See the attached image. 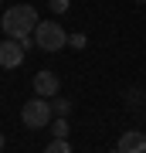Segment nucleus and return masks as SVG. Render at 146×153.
<instances>
[{
  "label": "nucleus",
  "mask_w": 146,
  "mask_h": 153,
  "mask_svg": "<svg viewBox=\"0 0 146 153\" xmlns=\"http://www.w3.org/2000/svg\"><path fill=\"white\" fill-rule=\"evenodd\" d=\"M68 7H71V0H51V10L54 14H65Z\"/></svg>",
  "instance_id": "9d476101"
},
{
  "label": "nucleus",
  "mask_w": 146,
  "mask_h": 153,
  "mask_svg": "<svg viewBox=\"0 0 146 153\" xmlns=\"http://www.w3.org/2000/svg\"><path fill=\"white\" fill-rule=\"evenodd\" d=\"M68 44H71V48H85V34H71Z\"/></svg>",
  "instance_id": "9b49d317"
},
{
  "label": "nucleus",
  "mask_w": 146,
  "mask_h": 153,
  "mask_svg": "<svg viewBox=\"0 0 146 153\" xmlns=\"http://www.w3.org/2000/svg\"><path fill=\"white\" fill-rule=\"evenodd\" d=\"M112 153H119V150H112Z\"/></svg>",
  "instance_id": "ddd939ff"
},
{
  "label": "nucleus",
  "mask_w": 146,
  "mask_h": 153,
  "mask_svg": "<svg viewBox=\"0 0 146 153\" xmlns=\"http://www.w3.org/2000/svg\"><path fill=\"white\" fill-rule=\"evenodd\" d=\"M0 4H4V0H0Z\"/></svg>",
  "instance_id": "4468645a"
},
{
  "label": "nucleus",
  "mask_w": 146,
  "mask_h": 153,
  "mask_svg": "<svg viewBox=\"0 0 146 153\" xmlns=\"http://www.w3.org/2000/svg\"><path fill=\"white\" fill-rule=\"evenodd\" d=\"M21 119H24L27 129H44V126H51V123H54V109H51V102H48V99L34 95L31 102H24Z\"/></svg>",
  "instance_id": "f03ea898"
},
{
  "label": "nucleus",
  "mask_w": 146,
  "mask_h": 153,
  "mask_svg": "<svg viewBox=\"0 0 146 153\" xmlns=\"http://www.w3.org/2000/svg\"><path fill=\"white\" fill-rule=\"evenodd\" d=\"M44 153H71V146H68V140H51L44 146Z\"/></svg>",
  "instance_id": "6e6552de"
},
{
  "label": "nucleus",
  "mask_w": 146,
  "mask_h": 153,
  "mask_svg": "<svg viewBox=\"0 0 146 153\" xmlns=\"http://www.w3.org/2000/svg\"><path fill=\"white\" fill-rule=\"evenodd\" d=\"M51 109H54V116H58V119H68L71 102H68V99H61V95H54V99H51Z\"/></svg>",
  "instance_id": "0eeeda50"
},
{
  "label": "nucleus",
  "mask_w": 146,
  "mask_h": 153,
  "mask_svg": "<svg viewBox=\"0 0 146 153\" xmlns=\"http://www.w3.org/2000/svg\"><path fill=\"white\" fill-rule=\"evenodd\" d=\"M34 92L41 99H54L58 95V75H54V71H38V75H34Z\"/></svg>",
  "instance_id": "39448f33"
},
{
  "label": "nucleus",
  "mask_w": 146,
  "mask_h": 153,
  "mask_svg": "<svg viewBox=\"0 0 146 153\" xmlns=\"http://www.w3.org/2000/svg\"><path fill=\"white\" fill-rule=\"evenodd\" d=\"M38 10H34L31 4H14V7H7V14L0 17V27H4L7 38H14V41H21V38H31L34 31H38Z\"/></svg>",
  "instance_id": "f257e3e1"
},
{
  "label": "nucleus",
  "mask_w": 146,
  "mask_h": 153,
  "mask_svg": "<svg viewBox=\"0 0 146 153\" xmlns=\"http://www.w3.org/2000/svg\"><path fill=\"white\" fill-rule=\"evenodd\" d=\"M34 41H38V48L41 51H61L68 44V34L61 24H54V21H41L38 24V31H34Z\"/></svg>",
  "instance_id": "7ed1b4c3"
},
{
  "label": "nucleus",
  "mask_w": 146,
  "mask_h": 153,
  "mask_svg": "<svg viewBox=\"0 0 146 153\" xmlns=\"http://www.w3.org/2000/svg\"><path fill=\"white\" fill-rule=\"evenodd\" d=\"M0 150H4V133H0Z\"/></svg>",
  "instance_id": "f8f14e48"
},
{
  "label": "nucleus",
  "mask_w": 146,
  "mask_h": 153,
  "mask_svg": "<svg viewBox=\"0 0 146 153\" xmlns=\"http://www.w3.org/2000/svg\"><path fill=\"white\" fill-rule=\"evenodd\" d=\"M51 133H54V140H65L68 136V119H54L51 123Z\"/></svg>",
  "instance_id": "1a4fd4ad"
},
{
  "label": "nucleus",
  "mask_w": 146,
  "mask_h": 153,
  "mask_svg": "<svg viewBox=\"0 0 146 153\" xmlns=\"http://www.w3.org/2000/svg\"><path fill=\"white\" fill-rule=\"evenodd\" d=\"M119 153H146V133L129 129L119 136Z\"/></svg>",
  "instance_id": "423d86ee"
},
{
  "label": "nucleus",
  "mask_w": 146,
  "mask_h": 153,
  "mask_svg": "<svg viewBox=\"0 0 146 153\" xmlns=\"http://www.w3.org/2000/svg\"><path fill=\"white\" fill-rule=\"evenodd\" d=\"M21 61H24V44L14 38H4L0 41V68H17Z\"/></svg>",
  "instance_id": "20e7f679"
}]
</instances>
